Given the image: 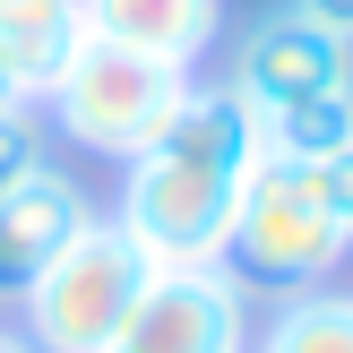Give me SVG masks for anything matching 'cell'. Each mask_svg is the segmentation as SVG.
Listing matches in <instances>:
<instances>
[{"mask_svg":"<svg viewBox=\"0 0 353 353\" xmlns=\"http://www.w3.org/2000/svg\"><path fill=\"white\" fill-rule=\"evenodd\" d=\"M103 353H250V285L233 268H155Z\"/></svg>","mask_w":353,"mask_h":353,"instance_id":"cell-5","label":"cell"},{"mask_svg":"<svg viewBox=\"0 0 353 353\" xmlns=\"http://www.w3.org/2000/svg\"><path fill=\"white\" fill-rule=\"evenodd\" d=\"M259 112L233 86H190L181 112L121 164V207L112 224L155 259V268H224L241 181L259 164Z\"/></svg>","mask_w":353,"mask_h":353,"instance_id":"cell-1","label":"cell"},{"mask_svg":"<svg viewBox=\"0 0 353 353\" xmlns=\"http://www.w3.org/2000/svg\"><path fill=\"white\" fill-rule=\"evenodd\" d=\"M86 224H95V207H86L78 172H61V164H43L17 190H0V302H17Z\"/></svg>","mask_w":353,"mask_h":353,"instance_id":"cell-7","label":"cell"},{"mask_svg":"<svg viewBox=\"0 0 353 353\" xmlns=\"http://www.w3.org/2000/svg\"><path fill=\"white\" fill-rule=\"evenodd\" d=\"M86 43H95V34H86L78 0H9V9H0V52H9V69L26 78L34 103L52 95V78H61Z\"/></svg>","mask_w":353,"mask_h":353,"instance_id":"cell-9","label":"cell"},{"mask_svg":"<svg viewBox=\"0 0 353 353\" xmlns=\"http://www.w3.org/2000/svg\"><path fill=\"white\" fill-rule=\"evenodd\" d=\"M78 9L95 43L164 61V69H199V52L224 34V0H78Z\"/></svg>","mask_w":353,"mask_h":353,"instance_id":"cell-8","label":"cell"},{"mask_svg":"<svg viewBox=\"0 0 353 353\" xmlns=\"http://www.w3.org/2000/svg\"><path fill=\"white\" fill-rule=\"evenodd\" d=\"M293 17L319 34H336V43H353V0H293Z\"/></svg>","mask_w":353,"mask_h":353,"instance_id":"cell-14","label":"cell"},{"mask_svg":"<svg viewBox=\"0 0 353 353\" xmlns=\"http://www.w3.org/2000/svg\"><path fill=\"white\" fill-rule=\"evenodd\" d=\"M259 147H268V155H285V164H319V155L353 147V86L268 112V121H259Z\"/></svg>","mask_w":353,"mask_h":353,"instance_id":"cell-11","label":"cell"},{"mask_svg":"<svg viewBox=\"0 0 353 353\" xmlns=\"http://www.w3.org/2000/svg\"><path fill=\"white\" fill-rule=\"evenodd\" d=\"M0 9H9V0H0Z\"/></svg>","mask_w":353,"mask_h":353,"instance_id":"cell-17","label":"cell"},{"mask_svg":"<svg viewBox=\"0 0 353 353\" xmlns=\"http://www.w3.org/2000/svg\"><path fill=\"white\" fill-rule=\"evenodd\" d=\"M224 86L268 121V112H285V103H310V95L353 86V43L302 26L293 9H276V17H259V26L233 43V78H224Z\"/></svg>","mask_w":353,"mask_h":353,"instance_id":"cell-6","label":"cell"},{"mask_svg":"<svg viewBox=\"0 0 353 353\" xmlns=\"http://www.w3.org/2000/svg\"><path fill=\"white\" fill-rule=\"evenodd\" d=\"M345 224L319 207L302 164L285 155H259L250 181H241V207H233V233H224V268L259 293H319L327 276L345 268Z\"/></svg>","mask_w":353,"mask_h":353,"instance_id":"cell-2","label":"cell"},{"mask_svg":"<svg viewBox=\"0 0 353 353\" xmlns=\"http://www.w3.org/2000/svg\"><path fill=\"white\" fill-rule=\"evenodd\" d=\"M0 353H34V345H26V336H17V327H0Z\"/></svg>","mask_w":353,"mask_h":353,"instance_id":"cell-16","label":"cell"},{"mask_svg":"<svg viewBox=\"0 0 353 353\" xmlns=\"http://www.w3.org/2000/svg\"><path fill=\"white\" fill-rule=\"evenodd\" d=\"M52 155H43V112H0V190H17L26 172H43Z\"/></svg>","mask_w":353,"mask_h":353,"instance_id":"cell-12","label":"cell"},{"mask_svg":"<svg viewBox=\"0 0 353 353\" xmlns=\"http://www.w3.org/2000/svg\"><path fill=\"white\" fill-rule=\"evenodd\" d=\"M26 103H34V95H26V78H17L9 52H0V112H26Z\"/></svg>","mask_w":353,"mask_h":353,"instance_id":"cell-15","label":"cell"},{"mask_svg":"<svg viewBox=\"0 0 353 353\" xmlns=\"http://www.w3.org/2000/svg\"><path fill=\"white\" fill-rule=\"evenodd\" d=\"M250 353H353V293H336V285L285 293Z\"/></svg>","mask_w":353,"mask_h":353,"instance_id":"cell-10","label":"cell"},{"mask_svg":"<svg viewBox=\"0 0 353 353\" xmlns=\"http://www.w3.org/2000/svg\"><path fill=\"white\" fill-rule=\"evenodd\" d=\"M302 172H310V190H319V207L345 224V241H353V147L319 155V164H302Z\"/></svg>","mask_w":353,"mask_h":353,"instance_id":"cell-13","label":"cell"},{"mask_svg":"<svg viewBox=\"0 0 353 353\" xmlns=\"http://www.w3.org/2000/svg\"><path fill=\"white\" fill-rule=\"evenodd\" d=\"M190 69H164V61H138V52H112V43H86L78 61L52 78V95L34 103L43 130H61L69 147L103 155V164H130L138 147H155L172 112L190 95Z\"/></svg>","mask_w":353,"mask_h":353,"instance_id":"cell-4","label":"cell"},{"mask_svg":"<svg viewBox=\"0 0 353 353\" xmlns=\"http://www.w3.org/2000/svg\"><path fill=\"white\" fill-rule=\"evenodd\" d=\"M155 259L121 233L112 216H95L26 293H17V336L34 353H103L130 319V302L147 293Z\"/></svg>","mask_w":353,"mask_h":353,"instance_id":"cell-3","label":"cell"}]
</instances>
